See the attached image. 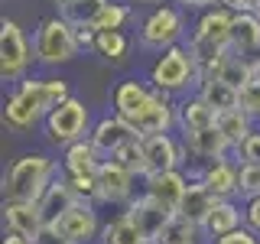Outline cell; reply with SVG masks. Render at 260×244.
Segmentation results:
<instances>
[{"mask_svg": "<svg viewBox=\"0 0 260 244\" xmlns=\"http://www.w3.org/2000/svg\"><path fill=\"white\" fill-rule=\"evenodd\" d=\"M55 173H59V166L46 153H26V157H20L4 179L7 202H36L39 205L46 189L55 182Z\"/></svg>", "mask_w": 260, "mask_h": 244, "instance_id": "cell-1", "label": "cell"}, {"mask_svg": "<svg viewBox=\"0 0 260 244\" xmlns=\"http://www.w3.org/2000/svg\"><path fill=\"white\" fill-rule=\"evenodd\" d=\"M78 36L75 26H72L65 16H52V20H43L36 29V39H32V55L43 65H65L78 55Z\"/></svg>", "mask_w": 260, "mask_h": 244, "instance_id": "cell-2", "label": "cell"}, {"mask_svg": "<svg viewBox=\"0 0 260 244\" xmlns=\"http://www.w3.org/2000/svg\"><path fill=\"white\" fill-rule=\"evenodd\" d=\"M192 81L199 85V65H195L185 46H173L166 52H159V59L150 69V85L162 95H179Z\"/></svg>", "mask_w": 260, "mask_h": 244, "instance_id": "cell-3", "label": "cell"}, {"mask_svg": "<svg viewBox=\"0 0 260 244\" xmlns=\"http://www.w3.org/2000/svg\"><path fill=\"white\" fill-rule=\"evenodd\" d=\"M88 134H91V117H88L85 101H78V98L62 101L59 108L46 117V137H49V143H55V146H65V150H69L72 143L88 140Z\"/></svg>", "mask_w": 260, "mask_h": 244, "instance_id": "cell-4", "label": "cell"}, {"mask_svg": "<svg viewBox=\"0 0 260 244\" xmlns=\"http://www.w3.org/2000/svg\"><path fill=\"white\" fill-rule=\"evenodd\" d=\"M182 33H185V20L176 7H153V13L140 23V46L166 52V49L179 46Z\"/></svg>", "mask_w": 260, "mask_h": 244, "instance_id": "cell-5", "label": "cell"}, {"mask_svg": "<svg viewBox=\"0 0 260 244\" xmlns=\"http://www.w3.org/2000/svg\"><path fill=\"white\" fill-rule=\"evenodd\" d=\"M29 59H36V55L29 52V43L23 36V29L13 20H4V26H0V72H4V78L7 81L23 78Z\"/></svg>", "mask_w": 260, "mask_h": 244, "instance_id": "cell-6", "label": "cell"}, {"mask_svg": "<svg viewBox=\"0 0 260 244\" xmlns=\"http://www.w3.org/2000/svg\"><path fill=\"white\" fill-rule=\"evenodd\" d=\"M88 140L94 143V150L101 153L104 160H111L117 150H124L127 143L140 140V134H137V127L130 124V120L117 117V114H111V117H101L98 124L91 127V134H88Z\"/></svg>", "mask_w": 260, "mask_h": 244, "instance_id": "cell-7", "label": "cell"}, {"mask_svg": "<svg viewBox=\"0 0 260 244\" xmlns=\"http://www.w3.org/2000/svg\"><path fill=\"white\" fill-rule=\"evenodd\" d=\"M173 120H176V104L169 101V95H162V92L153 88V98L143 104L140 114L130 117V124L137 127V134H140V140H143V137H153V134H169Z\"/></svg>", "mask_w": 260, "mask_h": 244, "instance_id": "cell-8", "label": "cell"}, {"mask_svg": "<svg viewBox=\"0 0 260 244\" xmlns=\"http://www.w3.org/2000/svg\"><path fill=\"white\" fill-rule=\"evenodd\" d=\"M189 189V179H185L179 169L173 173H156L143 179V195H150L156 205H162L169 215H179V205H182V195Z\"/></svg>", "mask_w": 260, "mask_h": 244, "instance_id": "cell-9", "label": "cell"}, {"mask_svg": "<svg viewBox=\"0 0 260 244\" xmlns=\"http://www.w3.org/2000/svg\"><path fill=\"white\" fill-rule=\"evenodd\" d=\"M124 215L137 225V231H140V238H143L146 244H156L159 231L169 225V218H173L162 205H156L150 195H140V199H134V202L127 205Z\"/></svg>", "mask_w": 260, "mask_h": 244, "instance_id": "cell-10", "label": "cell"}, {"mask_svg": "<svg viewBox=\"0 0 260 244\" xmlns=\"http://www.w3.org/2000/svg\"><path fill=\"white\" fill-rule=\"evenodd\" d=\"M26 101L36 108L43 117H49L55 108H59L62 101H69V81L62 78H39V81H20V88H16Z\"/></svg>", "mask_w": 260, "mask_h": 244, "instance_id": "cell-11", "label": "cell"}, {"mask_svg": "<svg viewBox=\"0 0 260 244\" xmlns=\"http://www.w3.org/2000/svg\"><path fill=\"white\" fill-rule=\"evenodd\" d=\"M55 228H59V234L69 244H88L101 234L98 211H94V205H85V202H78L72 211H65L59 222H55Z\"/></svg>", "mask_w": 260, "mask_h": 244, "instance_id": "cell-12", "label": "cell"}, {"mask_svg": "<svg viewBox=\"0 0 260 244\" xmlns=\"http://www.w3.org/2000/svg\"><path fill=\"white\" fill-rule=\"evenodd\" d=\"M134 179L124 166H117L114 160H104L101 169H98L94 182H98V202H108V205H117V202H127L130 192H134Z\"/></svg>", "mask_w": 260, "mask_h": 244, "instance_id": "cell-13", "label": "cell"}, {"mask_svg": "<svg viewBox=\"0 0 260 244\" xmlns=\"http://www.w3.org/2000/svg\"><path fill=\"white\" fill-rule=\"evenodd\" d=\"M143 157H146V173L156 176V173H173L179 169V143L173 140L169 134H153V137H143Z\"/></svg>", "mask_w": 260, "mask_h": 244, "instance_id": "cell-14", "label": "cell"}, {"mask_svg": "<svg viewBox=\"0 0 260 244\" xmlns=\"http://www.w3.org/2000/svg\"><path fill=\"white\" fill-rule=\"evenodd\" d=\"M238 169H241V166H234L228 157L211 160V163H205L199 182L205 186V189L215 195V199H234V195H238Z\"/></svg>", "mask_w": 260, "mask_h": 244, "instance_id": "cell-15", "label": "cell"}, {"mask_svg": "<svg viewBox=\"0 0 260 244\" xmlns=\"http://www.w3.org/2000/svg\"><path fill=\"white\" fill-rule=\"evenodd\" d=\"M4 222H7V231L26 234V238H36L46 228V218L36 202H4Z\"/></svg>", "mask_w": 260, "mask_h": 244, "instance_id": "cell-16", "label": "cell"}, {"mask_svg": "<svg viewBox=\"0 0 260 244\" xmlns=\"http://www.w3.org/2000/svg\"><path fill=\"white\" fill-rule=\"evenodd\" d=\"M215 120H218V111L208 108L199 95H192V98H185V101L176 104V124L182 127L185 137H189V134H199V130L215 127Z\"/></svg>", "mask_w": 260, "mask_h": 244, "instance_id": "cell-17", "label": "cell"}, {"mask_svg": "<svg viewBox=\"0 0 260 244\" xmlns=\"http://www.w3.org/2000/svg\"><path fill=\"white\" fill-rule=\"evenodd\" d=\"M150 98H153V85H143V81H137V78H127V81H120V85L114 88V95H111L114 114L130 120L134 114L143 111V104L150 101Z\"/></svg>", "mask_w": 260, "mask_h": 244, "instance_id": "cell-18", "label": "cell"}, {"mask_svg": "<svg viewBox=\"0 0 260 244\" xmlns=\"http://www.w3.org/2000/svg\"><path fill=\"white\" fill-rule=\"evenodd\" d=\"M101 163H104V157L94 150L91 140H78L65 150L62 169H65V176H98Z\"/></svg>", "mask_w": 260, "mask_h": 244, "instance_id": "cell-19", "label": "cell"}, {"mask_svg": "<svg viewBox=\"0 0 260 244\" xmlns=\"http://www.w3.org/2000/svg\"><path fill=\"white\" fill-rule=\"evenodd\" d=\"M75 205H78V199H75V192L69 189V182H65V179H55V182L46 189V195L39 199V211H43L46 225H55L65 211H72Z\"/></svg>", "mask_w": 260, "mask_h": 244, "instance_id": "cell-20", "label": "cell"}, {"mask_svg": "<svg viewBox=\"0 0 260 244\" xmlns=\"http://www.w3.org/2000/svg\"><path fill=\"white\" fill-rule=\"evenodd\" d=\"M218 202H221V199H215V195H211L202 182H189V189H185V195H182V205H179V215L189 218L192 225L202 228Z\"/></svg>", "mask_w": 260, "mask_h": 244, "instance_id": "cell-21", "label": "cell"}, {"mask_svg": "<svg viewBox=\"0 0 260 244\" xmlns=\"http://www.w3.org/2000/svg\"><path fill=\"white\" fill-rule=\"evenodd\" d=\"M260 49V16L257 13H238L231 26V52L250 55Z\"/></svg>", "mask_w": 260, "mask_h": 244, "instance_id": "cell-22", "label": "cell"}, {"mask_svg": "<svg viewBox=\"0 0 260 244\" xmlns=\"http://www.w3.org/2000/svg\"><path fill=\"white\" fill-rule=\"evenodd\" d=\"M241 215L244 211L234 205L231 199H221L215 208H211V215L205 218V225H202V231L208 234V238H224V234H231V231H238L241 228Z\"/></svg>", "mask_w": 260, "mask_h": 244, "instance_id": "cell-23", "label": "cell"}, {"mask_svg": "<svg viewBox=\"0 0 260 244\" xmlns=\"http://www.w3.org/2000/svg\"><path fill=\"white\" fill-rule=\"evenodd\" d=\"M185 146H189L192 157H202V160H221L231 146L221 134H218V127H208V130H199V134H189L185 137Z\"/></svg>", "mask_w": 260, "mask_h": 244, "instance_id": "cell-24", "label": "cell"}, {"mask_svg": "<svg viewBox=\"0 0 260 244\" xmlns=\"http://www.w3.org/2000/svg\"><path fill=\"white\" fill-rule=\"evenodd\" d=\"M199 98L208 108H215L218 114L238 111V92H234L231 85H224L221 78H202L199 81Z\"/></svg>", "mask_w": 260, "mask_h": 244, "instance_id": "cell-25", "label": "cell"}, {"mask_svg": "<svg viewBox=\"0 0 260 244\" xmlns=\"http://www.w3.org/2000/svg\"><path fill=\"white\" fill-rule=\"evenodd\" d=\"M250 120H254V117H247V114L238 108V111H224V114H218L215 127H218V134H221L224 140H228V146H234V150H238V146L247 140L250 134H254Z\"/></svg>", "mask_w": 260, "mask_h": 244, "instance_id": "cell-26", "label": "cell"}, {"mask_svg": "<svg viewBox=\"0 0 260 244\" xmlns=\"http://www.w3.org/2000/svg\"><path fill=\"white\" fill-rule=\"evenodd\" d=\"M4 120L10 127H16V130H29V127H36L39 120H46L43 114H39L32 104L23 98L20 92H13L10 98H7V108H4Z\"/></svg>", "mask_w": 260, "mask_h": 244, "instance_id": "cell-27", "label": "cell"}, {"mask_svg": "<svg viewBox=\"0 0 260 244\" xmlns=\"http://www.w3.org/2000/svg\"><path fill=\"white\" fill-rule=\"evenodd\" d=\"M224 85H231L234 92H241L247 81H254V59H247V55H228V59L221 62V69H218V75Z\"/></svg>", "mask_w": 260, "mask_h": 244, "instance_id": "cell-28", "label": "cell"}, {"mask_svg": "<svg viewBox=\"0 0 260 244\" xmlns=\"http://www.w3.org/2000/svg\"><path fill=\"white\" fill-rule=\"evenodd\" d=\"M108 4H111V0H78V4H72L69 10H62L59 16H65L75 29H81V26L94 29L98 20H101V13L108 10Z\"/></svg>", "mask_w": 260, "mask_h": 244, "instance_id": "cell-29", "label": "cell"}, {"mask_svg": "<svg viewBox=\"0 0 260 244\" xmlns=\"http://www.w3.org/2000/svg\"><path fill=\"white\" fill-rule=\"evenodd\" d=\"M101 244H146L140 238V231H137V225L130 222L127 215H117L114 222H108L101 228V238H98Z\"/></svg>", "mask_w": 260, "mask_h": 244, "instance_id": "cell-30", "label": "cell"}, {"mask_svg": "<svg viewBox=\"0 0 260 244\" xmlns=\"http://www.w3.org/2000/svg\"><path fill=\"white\" fill-rule=\"evenodd\" d=\"M199 231H202V228L192 225L189 218L173 215V218H169V225L159 231L156 244H199Z\"/></svg>", "mask_w": 260, "mask_h": 244, "instance_id": "cell-31", "label": "cell"}, {"mask_svg": "<svg viewBox=\"0 0 260 244\" xmlns=\"http://www.w3.org/2000/svg\"><path fill=\"white\" fill-rule=\"evenodd\" d=\"M111 160L117 163V166H124L130 176H143V179L150 176V173H146V157H143V143H140V140L127 143L124 150H117Z\"/></svg>", "mask_w": 260, "mask_h": 244, "instance_id": "cell-32", "label": "cell"}, {"mask_svg": "<svg viewBox=\"0 0 260 244\" xmlns=\"http://www.w3.org/2000/svg\"><path fill=\"white\" fill-rule=\"evenodd\" d=\"M94 49L104 55V59H111V62H120L127 55V49H130V43H127V36L120 29H114V33H98V43H94Z\"/></svg>", "mask_w": 260, "mask_h": 244, "instance_id": "cell-33", "label": "cell"}, {"mask_svg": "<svg viewBox=\"0 0 260 244\" xmlns=\"http://www.w3.org/2000/svg\"><path fill=\"white\" fill-rule=\"evenodd\" d=\"M238 195H244L247 202L260 195V166L241 163V169H238Z\"/></svg>", "mask_w": 260, "mask_h": 244, "instance_id": "cell-34", "label": "cell"}, {"mask_svg": "<svg viewBox=\"0 0 260 244\" xmlns=\"http://www.w3.org/2000/svg\"><path fill=\"white\" fill-rule=\"evenodd\" d=\"M65 182H69V189L75 192L78 202H85V205H94V202H98V182H94V176H65Z\"/></svg>", "mask_w": 260, "mask_h": 244, "instance_id": "cell-35", "label": "cell"}, {"mask_svg": "<svg viewBox=\"0 0 260 244\" xmlns=\"http://www.w3.org/2000/svg\"><path fill=\"white\" fill-rule=\"evenodd\" d=\"M130 20V10L124 4H108V10L101 13V20H98V33H114V29H120L124 23Z\"/></svg>", "mask_w": 260, "mask_h": 244, "instance_id": "cell-36", "label": "cell"}, {"mask_svg": "<svg viewBox=\"0 0 260 244\" xmlns=\"http://www.w3.org/2000/svg\"><path fill=\"white\" fill-rule=\"evenodd\" d=\"M238 108L247 114V117H260V81H247V85L238 92Z\"/></svg>", "mask_w": 260, "mask_h": 244, "instance_id": "cell-37", "label": "cell"}, {"mask_svg": "<svg viewBox=\"0 0 260 244\" xmlns=\"http://www.w3.org/2000/svg\"><path fill=\"white\" fill-rule=\"evenodd\" d=\"M238 157L241 163H250V166H260V134L254 130V134L247 137L241 146H238Z\"/></svg>", "mask_w": 260, "mask_h": 244, "instance_id": "cell-38", "label": "cell"}, {"mask_svg": "<svg viewBox=\"0 0 260 244\" xmlns=\"http://www.w3.org/2000/svg\"><path fill=\"white\" fill-rule=\"evenodd\" d=\"M215 244H257V238H254V231H250V228H238V231L218 238Z\"/></svg>", "mask_w": 260, "mask_h": 244, "instance_id": "cell-39", "label": "cell"}, {"mask_svg": "<svg viewBox=\"0 0 260 244\" xmlns=\"http://www.w3.org/2000/svg\"><path fill=\"white\" fill-rule=\"evenodd\" d=\"M244 222H247L250 231H257V234H260V195L247 202V208H244Z\"/></svg>", "mask_w": 260, "mask_h": 244, "instance_id": "cell-40", "label": "cell"}, {"mask_svg": "<svg viewBox=\"0 0 260 244\" xmlns=\"http://www.w3.org/2000/svg\"><path fill=\"white\" fill-rule=\"evenodd\" d=\"M32 244H69V241H65L62 234H59V228H55V225H46L43 231L32 238Z\"/></svg>", "mask_w": 260, "mask_h": 244, "instance_id": "cell-41", "label": "cell"}, {"mask_svg": "<svg viewBox=\"0 0 260 244\" xmlns=\"http://www.w3.org/2000/svg\"><path fill=\"white\" fill-rule=\"evenodd\" d=\"M218 7H224L228 13H254V0H218Z\"/></svg>", "mask_w": 260, "mask_h": 244, "instance_id": "cell-42", "label": "cell"}, {"mask_svg": "<svg viewBox=\"0 0 260 244\" xmlns=\"http://www.w3.org/2000/svg\"><path fill=\"white\" fill-rule=\"evenodd\" d=\"M182 7H195V10H211V7H218V0H179Z\"/></svg>", "mask_w": 260, "mask_h": 244, "instance_id": "cell-43", "label": "cell"}, {"mask_svg": "<svg viewBox=\"0 0 260 244\" xmlns=\"http://www.w3.org/2000/svg\"><path fill=\"white\" fill-rule=\"evenodd\" d=\"M4 244H32V238H26V234H16V231H7Z\"/></svg>", "mask_w": 260, "mask_h": 244, "instance_id": "cell-44", "label": "cell"}, {"mask_svg": "<svg viewBox=\"0 0 260 244\" xmlns=\"http://www.w3.org/2000/svg\"><path fill=\"white\" fill-rule=\"evenodd\" d=\"M52 4L59 7V10H69V7H72V4H78V0H52Z\"/></svg>", "mask_w": 260, "mask_h": 244, "instance_id": "cell-45", "label": "cell"}, {"mask_svg": "<svg viewBox=\"0 0 260 244\" xmlns=\"http://www.w3.org/2000/svg\"><path fill=\"white\" fill-rule=\"evenodd\" d=\"M254 78L260 81V55H257V59H254Z\"/></svg>", "mask_w": 260, "mask_h": 244, "instance_id": "cell-46", "label": "cell"}, {"mask_svg": "<svg viewBox=\"0 0 260 244\" xmlns=\"http://www.w3.org/2000/svg\"><path fill=\"white\" fill-rule=\"evenodd\" d=\"M134 4H159V0H134Z\"/></svg>", "mask_w": 260, "mask_h": 244, "instance_id": "cell-47", "label": "cell"}, {"mask_svg": "<svg viewBox=\"0 0 260 244\" xmlns=\"http://www.w3.org/2000/svg\"><path fill=\"white\" fill-rule=\"evenodd\" d=\"M254 13H257V16H260V0H254Z\"/></svg>", "mask_w": 260, "mask_h": 244, "instance_id": "cell-48", "label": "cell"}]
</instances>
